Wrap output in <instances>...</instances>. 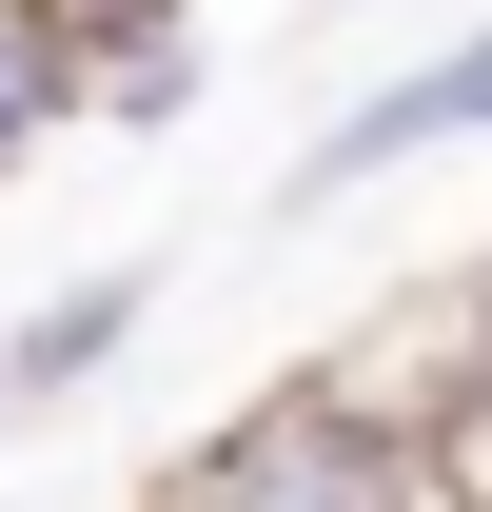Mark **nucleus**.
I'll list each match as a JSON object with an SVG mask.
<instances>
[{
    "label": "nucleus",
    "mask_w": 492,
    "mask_h": 512,
    "mask_svg": "<svg viewBox=\"0 0 492 512\" xmlns=\"http://www.w3.org/2000/svg\"><path fill=\"white\" fill-rule=\"evenodd\" d=\"M178 493L197 512H433V453L394 414H355L335 375H276V394H237L178 453Z\"/></svg>",
    "instance_id": "obj_1"
},
{
    "label": "nucleus",
    "mask_w": 492,
    "mask_h": 512,
    "mask_svg": "<svg viewBox=\"0 0 492 512\" xmlns=\"http://www.w3.org/2000/svg\"><path fill=\"white\" fill-rule=\"evenodd\" d=\"M433 138H492V20H473V40H433L414 79H374V99L315 138V158H276V217H315V197L394 178V158H433Z\"/></svg>",
    "instance_id": "obj_2"
},
{
    "label": "nucleus",
    "mask_w": 492,
    "mask_h": 512,
    "mask_svg": "<svg viewBox=\"0 0 492 512\" xmlns=\"http://www.w3.org/2000/svg\"><path fill=\"white\" fill-rule=\"evenodd\" d=\"M138 316H158V276H138V256H119V276H60L40 316L0 335V414H60L99 355H138Z\"/></svg>",
    "instance_id": "obj_3"
},
{
    "label": "nucleus",
    "mask_w": 492,
    "mask_h": 512,
    "mask_svg": "<svg viewBox=\"0 0 492 512\" xmlns=\"http://www.w3.org/2000/svg\"><path fill=\"white\" fill-rule=\"evenodd\" d=\"M79 99H99V79H79V40L40 20V0H0V178H20V158H40Z\"/></svg>",
    "instance_id": "obj_4"
},
{
    "label": "nucleus",
    "mask_w": 492,
    "mask_h": 512,
    "mask_svg": "<svg viewBox=\"0 0 492 512\" xmlns=\"http://www.w3.org/2000/svg\"><path fill=\"white\" fill-rule=\"evenodd\" d=\"M79 119H119V138H178L197 119V40H138V60H99V99Z\"/></svg>",
    "instance_id": "obj_5"
},
{
    "label": "nucleus",
    "mask_w": 492,
    "mask_h": 512,
    "mask_svg": "<svg viewBox=\"0 0 492 512\" xmlns=\"http://www.w3.org/2000/svg\"><path fill=\"white\" fill-rule=\"evenodd\" d=\"M40 20L79 40V79H99V60H138V40H197V0H40Z\"/></svg>",
    "instance_id": "obj_6"
},
{
    "label": "nucleus",
    "mask_w": 492,
    "mask_h": 512,
    "mask_svg": "<svg viewBox=\"0 0 492 512\" xmlns=\"http://www.w3.org/2000/svg\"><path fill=\"white\" fill-rule=\"evenodd\" d=\"M119 512H197V493H178V473H158V493H119Z\"/></svg>",
    "instance_id": "obj_7"
}]
</instances>
